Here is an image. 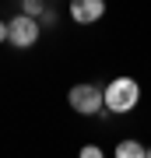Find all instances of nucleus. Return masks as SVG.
<instances>
[{"label": "nucleus", "instance_id": "8", "mask_svg": "<svg viewBox=\"0 0 151 158\" xmlns=\"http://www.w3.org/2000/svg\"><path fill=\"white\" fill-rule=\"evenodd\" d=\"M81 158H102V148L99 144H84L81 148Z\"/></svg>", "mask_w": 151, "mask_h": 158}, {"label": "nucleus", "instance_id": "4", "mask_svg": "<svg viewBox=\"0 0 151 158\" xmlns=\"http://www.w3.org/2000/svg\"><path fill=\"white\" fill-rule=\"evenodd\" d=\"M106 14V0H70V21L78 25H95Z\"/></svg>", "mask_w": 151, "mask_h": 158}, {"label": "nucleus", "instance_id": "3", "mask_svg": "<svg viewBox=\"0 0 151 158\" xmlns=\"http://www.w3.org/2000/svg\"><path fill=\"white\" fill-rule=\"evenodd\" d=\"M39 35H42L39 18H32V14H25V11L7 21V42H11L14 49H32V46L39 42Z\"/></svg>", "mask_w": 151, "mask_h": 158}, {"label": "nucleus", "instance_id": "6", "mask_svg": "<svg viewBox=\"0 0 151 158\" xmlns=\"http://www.w3.org/2000/svg\"><path fill=\"white\" fill-rule=\"evenodd\" d=\"M46 7H49V0H21V11H25V14H32V18H39Z\"/></svg>", "mask_w": 151, "mask_h": 158}, {"label": "nucleus", "instance_id": "9", "mask_svg": "<svg viewBox=\"0 0 151 158\" xmlns=\"http://www.w3.org/2000/svg\"><path fill=\"white\" fill-rule=\"evenodd\" d=\"M0 42H7V21H0Z\"/></svg>", "mask_w": 151, "mask_h": 158}, {"label": "nucleus", "instance_id": "7", "mask_svg": "<svg viewBox=\"0 0 151 158\" xmlns=\"http://www.w3.org/2000/svg\"><path fill=\"white\" fill-rule=\"evenodd\" d=\"M56 21H60V14H56V7L49 4V7L39 14V25H42V28H56Z\"/></svg>", "mask_w": 151, "mask_h": 158}, {"label": "nucleus", "instance_id": "5", "mask_svg": "<svg viewBox=\"0 0 151 158\" xmlns=\"http://www.w3.org/2000/svg\"><path fill=\"white\" fill-rule=\"evenodd\" d=\"M116 155H120V158H144L148 148L141 144V141H120V144H116Z\"/></svg>", "mask_w": 151, "mask_h": 158}, {"label": "nucleus", "instance_id": "2", "mask_svg": "<svg viewBox=\"0 0 151 158\" xmlns=\"http://www.w3.org/2000/svg\"><path fill=\"white\" fill-rule=\"evenodd\" d=\"M67 106H70L78 116H99L102 109H106V91H102L99 85H91V81L74 85V88L67 91Z\"/></svg>", "mask_w": 151, "mask_h": 158}, {"label": "nucleus", "instance_id": "1", "mask_svg": "<svg viewBox=\"0 0 151 158\" xmlns=\"http://www.w3.org/2000/svg\"><path fill=\"white\" fill-rule=\"evenodd\" d=\"M106 109L112 116H123V113H130V109L141 102V85L134 77H112L106 88Z\"/></svg>", "mask_w": 151, "mask_h": 158}]
</instances>
